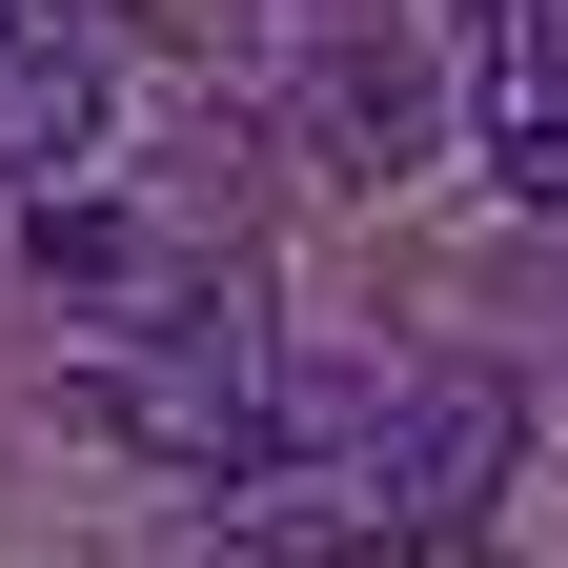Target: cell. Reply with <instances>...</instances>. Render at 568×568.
<instances>
[{"label": "cell", "instance_id": "3", "mask_svg": "<svg viewBox=\"0 0 568 568\" xmlns=\"http://www.w3.org/2000/svg\"><path fill=\"white\" fill-rule=\"evenodd\" d=\"M284 142H305V183H406L426 142H447V61L406 21H325L305 82H284Z\"/></svg>", "mask_w": 568, "mask_h": 568}, {"label": "cell", "instance_id": "2", "mask_svg": "<svg viewBox=\"0 0 568 568\" xmlns=\"http://www.w3.org/2000/svg\"><path fill=\"white\" fill-rule=\"evenodd\" d=\"M61 406H82L102 447L183 467V487H244V467H264V406H284V345H264V305H244V264H203L183 305H142Z\"/></svg>", "mask_w": 568, "mask_h": 568}, {"label": "cell", "instance_id": "6", "mask_svg": "<svg viewBox=\"0 0 568 568\" xmlns=\"http://www.w3.org/2000/svg\"><path fill=\"white\" fill-rule=\"evenodd\" d=\"M21 264L61 284V305H102V325H142V305H183V284H203V264L142 224V203H102V183H41V203H21Z\"/></svg>", "mask_w": 568, "mask_h": 568}, {"label": "cell", "instance_id": "5", "mask_svg": "<svg viewBox=\"0 0 568 568\" xmlns=\"http://www.w3.org/2000/svg\"><path fill=\"white\" fill-rule=\"evenodd\" d=\"M467 122H487V183L508 203H568V0H487Z\"/></svg>", "mask_w": 568, "mask_h": 568}, {"label": "cell", "instance_id": "4", "mask_svg": "<svg viewBox=\"0 0 568 568\" xmlns=\"http://www.w3.org/2000/svg\"><path fill=\"white\" fill-rule=\"evenodd\" d=\"M102 142V0H0V183H82Z\"/></svg>", "mask_w": 568, "mask_h": 568}, {"label": "cell", "instance_id": "1", "mask_svg": "<svg viewBox=\"0 0 568 568\" xmlns=\"http://www.w3.org/2000/svg\"><path fill=\"white\" fill-rule=\"evenodd\" d=\"M508 467H528V386L508 366H406L345 467L224 487V548L244 568H426V548H467L508 508Z\"/></svg>", "mask_w": 568, "mask_h": 568}]
</instances>
